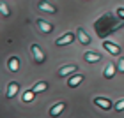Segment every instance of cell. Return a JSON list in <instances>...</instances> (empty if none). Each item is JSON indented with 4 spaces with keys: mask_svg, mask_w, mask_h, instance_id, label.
<instances>
[{
    "mask_svg": "<svg viewBox=\"0 0 124 118\" xmlns=\"http://www.w3.org/2000/svg\"><path fill=\"white\" fill-rule=\"evenodd\" d=\"M78 39H80V42L83 44V46H87V44L91 42V39H89V35H87V33L83 32L82 28H78Z\"/></svg>",
    "mask_w": 124,
    "mask_h": 118,
    "instance_id": "5bb4252c",
    "label": "cell"
},
{
    "mask_svg": "<svg viewBox=\"0 0 124 118\" xmlns=\"http://www.w3.org/2000/svg\"><path fill=\"white\" fill-rule=\"evenodd\" d=\"M0 11H2V16L5 18V16H9V9H7V5H5L4 2L0 4Z\"/></svg>",
    "mask_w": 124,
    "mask_h": 118,
    "instance_id": "e0dca14e",
    "label": "cell"
},
{
    "mask_svg": "<svg viewBox=\"0 0 124 118\" xmlns=\"http://www.w3.org/2000/svg\"><path fill=\"white\" fill-rule=\"evenodd\" d=\"M16 92H18V83H16V81H11L9 86H7V97H9V99L14 97Z\"/></svg>",
    "mask_w": 124,
    "mask_h": 118,
    "instance_id": "4fadbf2b",
    "label": "cell"
},
{
    "mask_svg": "<svg viewBox=\"0 0 124 118\" xmlns=\"http://www.w3.org/2000/svg\"><path fill=\"white\" fill-rule=\"evenodd\" d=\"M7 69L11 71V72H16L20 69V60L16 58V57H11L9 60H7Z\"/></svg>",
    "mask_w": 124,
    "mask_h": 118,
    "instance_id": "8992f818",
    "label": "cell"
},
{
    "mask_svg": "<svg viewBox=\"0 0 124 118\" xmlns=\"http://www.w3.org/2000/svg\"><path fill=\"white\" fill-rule=\"evenodd\" d=\"M37 26H39V28H41L44 33H50V32H53V25L46 23L44 20H37Z\"/></svg>",
    "mask_w": 124,
    "mask_h": 118,
    "instance_id": "9c48e42d",
    "label": "cell"
},
{
    "mask_svg": "<svg viewBox=\"0 0 124 118\" xmlns=\"http://www.w3.org/2000/svg\"><path fill=\"white\" fill-rule=\"evenodd\" d=\"M83 58H85V62H89V64H96V62H99L101 57L98 53H92V51H87L85 55H83Z\"/></svg>",
    "mask_w": 124,
    "mask_h": 118,
    "instance_id": "52a82bcc",
    "label": "cell"
},
{
    "mask_svg": "<svg viewBox=\"0 0 124 118\" xmlns=\"http://www.w3.org/2000/svg\"><path fill=\"white\" fill-rule=\"evenodd\" d=\"M66 108V102H59V104H55L52 109H50V115L52 116H59L60 113H62V109Z\"/></svg>",
    "mask_w": 124,
    "mask_h": 118,
    "instance_id": "30bf717a",
    "label": "cell"
},
{
    "mask_svg": "<svg viewBox=\"0 0 124 118\" xmlns=\"http://www.w3.org/2000/svg\"><path fill=\"white\" fill-rule=\"evenodd\" d=\"M73 41H75V35H73V33H64L62 37H59L57 41H55V44H57V46H66V44H69Z\"/></svg>",
    "mask_w": 124,
    "mask_h": 118,
    "instance_id": "277c9868",
    "label": "cell"
},
{
    "mask_svg": "<svg viewBox=\"0 0 124 118\" xmlns=\"http://www.w3.org/2000/svg\"><path fill=\"white\" fill-rule=\"evenodd\" d=\"M39 9H41V11H46V13H50V14H53L55 11H57V9H55L52 4L44 2V0H41V2H39Z\"/></svg>",
    "mask_w": 124,
    "mask_h": 118,
    "instance_id": "8fae6325",
    "label": "cell"
},
{
    "mask_svg": "<svg viewBox=\"0 0 124 118\" xmlns=\"http://www.w3.org/2000/svg\"><path fill=\"white\" fill-rule=\"evenodd\" d=\"M122 109H124V100H119L115 104V111H122Z\"/></svg>",
    "mask_w": 124,
    "mask_h": 118,
    "instance_id": "ac0fdd59",
    "label": "cell"
},
{
    "mask_svg": "<svg viewBox=\"0 0 124 118\" xmlns=\"http://www.w3.org/2000/svg\"><path fill=\"white\" fill-rule=\"evenodd\" d=\"M48 88V83H44V81H39V83H36L34 85V93H39V92H44V90Z\"/></svg>",
    "mask_w": 124,
    "mask_h": 118,
    "instance_id": "9a60e30c",
    "label": "cell"
},
{
    "mask_svg": "<svg viewBox=\"0 0 124 118\" xmlns=\"http://www.w3.org/2000/svg\"><path fill=\"white\" fill-rule=\"evenodd\" d=\"M115 65H112V64H108V65H106L105 67V71H103V76L106 78V79H112V78H114L115 76Z\"/></svg>",
    "mask_w": 124,
    "mask_h": 118,
    "instance_id": "ba28073f",
    "label": "cell"
},
{
    "mask_svg": "<svg viewBox=\"0 0 124 118\" xmlns=\"http://www.w3.org/2000/svg\"><path fill=\"white\" fill-rule=\"evenodd\" d=\"M94 104L99 106L101 109H110L112 108V100L110 99H105V97H96L94 99Z\"/></svg>",
    "mask_w": 124,
    "mask_h": 118,
    "instance_id": "7a4b0ae2",
    "label": "cell"
},
{
    "mask_svg": "<svg viewBox=\"0 0 124 118\" xmlns=\"http://www.w3.org/2000/svg\"><path fill=\"white\" fill-rule=\"evenodd\" d=\"M117 71L124 72V58H121V60H119V69H117Z\"/></svg>",
    "mask_w": 124,
    "mask_h": 118,
    "instance_id": "d6986e66",
    "label": "cell"
},
{
    "mask_svg": "<svg viewBox=\"0 0 124 118\" xmlns=\"http://www.w3.org/2000/svg\"><path fill=\"white\" fill-rule=\"evenodd\" d=\"M117 14H119V18L124 20V7H119V9H117Z\"/></svg>",
    "mask_w": 124,
    "mask_h": 118,
    "instance_id": "ffe728a7",
    "label": "cell"
},
{
    "mask_svg": "<svg viewBox=\"0 0 124 118\" xmlns=\"http://www.w3.org/2000/svg\"><path fill=\"white\" fill-rule=\"evenodd\" d=\"M30 51H32L34 60H36L37 64H43V62H44V53H43V49L39 48L37 44H32V46H30Z\"/></svg>",
    "mask_w": 124,
    "mask_h": 118,
    "instance_id": "6da1fadb",
    "label": "cell"
},
{
    "mask_svg": "<svg viewBox=\"0 0 124 118\" xmlns=\"http://www.w3.org/2000/svg\"><path fill=\"white\" fill-rule=\"evenodd\" d=\"M82 81H83V76H82V74H76V76H73V78H71V79H69V81H67V85H69L71 88H76V86H78V85H80V83H82Z\"/></svg>",
    "mask_w": 124,
    "mask_h": 118,
    "instance_id": "7c38bea8",
    "label": "cell"
},
{
    "mask_svg": "<svg viewBox=\"0 0 124 118\" xmlns=\"http://www.w3.org/2000/svg\"><path fill=\"white\" fill-rule=\"evenodd\" d=\"M103 48H105L108 53H112V55H121V48L117 46V44L110 42V41H105V42H103Z\"/></svg>",
    "mask_w": 124,
    "mask_h": 118,
    "instance_id": "3957f363",
    "label": "cell"
},
{
    "mask_svg": "<svg viewBox=\"0 0 124 118\" xmlns=\"http://www.w3.org/2000/svg\"><path fill=\"white\" fill-rule=\"evenodd\" d=\"M73 72H76V65H64V67H60L59 76H60V78H66V76L73 74Z\"/></svg>",
    "mask_w": 124,
    "mask_h": 118,
    "instance_id": "5b68a950",
    "label": "cell"
},
{
    "mask_svg": "<svg viewBox=\"0 0 124 118\" xmlns=\"http://www.w3.org/2000/svg\"><path fill=\"white\" fill-rule=\"evenodd\" d=\"M32 99H34V90H29V92H25V93H23V97H21V100H23V102H30Z\"/></svg>",
    "mask_w": 124,
    "mask_h": 118,
    "instance_id": "2e32d148",
    "label": "cell"
}]
</instances>
